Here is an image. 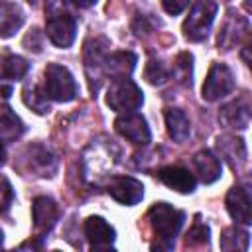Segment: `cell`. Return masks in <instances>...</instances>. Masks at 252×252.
<instances>
[{
	"label": "cell",
	"instance_id": "cell-1",
	"mask_svg": "<svg viewBox=\"0 0 252 252\" xmlns=\"http://www.w3.org/2000/svg\"><path fill=\"white\" fill-rule=\"evenodd\" d=\"M148 220L150 226L158 238V242L152 244V248L156 250H171L173 248V238L177 236V232L183 226L185 215L177 209H173L169 203H154L148 211Z\"/></svg>",
	"mask_w": 252,
	"mask_h": 252
},
{
	"label": "cell",
	"instance_id": "cell-2",
	"mask_svg": "<svg viewBox=\"0 0 252 252\" xmlns=\"http://www.w3.org/2000/svg\"><path fill=\"white\" fill-rule=\"evenodd\" d=\"M43 91L49 96V100L69 102L77 96V83H75V79L67 67L57 65V63H49L45 67Z\"/></svg>",
	"mask_w": 252,
	"mask_h": 252
},
{
	"label": "cell",
	"instance_id": "cell-3",
	"mask_svg": "<svg viewBox=\"0 0 252 252\" xmlns=\"http://www.w3.org/2000/svg\"><path fill=\"white\" fill-rule=\"evenodd\" d=\"M217 10L219 6L215 0H197L183 22V35L189 41H203L213 26Z\"/></svg>",
	"mask_w": 252,
	"mask_h": 252
},
{
	"label": "cell",
	"instance_id": "cell-4",
	"mask_svg": "<svg viewBox=\"0 0 252 252\" xmlns=\"http://www.w3.org/2000/svg\"><path fill=\"white\" fill-rule=\"evenodd\" d=\"M106 104L120 114L134 112L144 104V94L132 79H114L106 93Z\"/></svg>",
	"mask_w": 252,
	"mask_h": 252
},
{
	"label": "cell",
	"instance_id": "cell-5",
	"mask_svg": "<svg viewBox=\"0 0 252 252\" xmlns=\"http://www.w3.org/2000/svg\"><path fill=\"white\" fill-rule=\"evenodd\" d=\"M108 39L106 37H91L87 43H85V71H87V77H89V83H91V91L96 93L98 87H100V81H102V75H104V61H106V55H108Z\"/></svg>",
	"mask_w": 252,
	"mask_h": 252
},
{
	"label": "cell",
	"instance_id": "cell-6",
	"mask_svg": "<svg viewBox=\"0 0 252 252\" xmlns=\"http://www.w3.org/2000/svg\"><path fill=\"white\" fill-rule=\"evenodd\" d=\"M232 89H234V75H232L230 67H226L224 63H217L215 61L209 67L207 79H205L203 89H201L203 100L215 102V100L226 96L228 93H232Z\"/></svg>",
	"mask_w": 252,
	"mask_h": 252
},
{
	"label": "cell",
	"instance_id": "cell-7",
	"mask_svg": "<svg viewBox=\"0 0 252 252\" xmlns=\"http://www.w3.org/2000/svg\"><path fill=\"white\" fill-rule=\"evenodd\" d=\"M45 33L49 41L61 49H67L73 45L77 35V20L69 12H53L45 20Z\"/></svg>",
	"mask_w": 252,
	"mask_h": 252
},
{
	"label": "cell",
	"instance_id": "cell-8",
	"mask_svg": "<svg viewBox=\"0 0 252 252\" xmlns=\"http://www.w3.org/2000/svg\"><path fill=\"white\" fill-rule=\"evenodd\" d=\"M22 163L26 171L39 177H51L57 169V158L43 144H30L22 152Z\"/></svg>",
	"mask_w": 252,
	"mask_h": 252
},
{
	"label": "cell",
	"instance_id": "cell-9",
	"mask_svg": "<svg viewBox=\"0 0 252 252\" xmlns=\"http://www.w3.org/2000/svg\"><path fill=\"white\" fill-rule=\"evenodd\" d=\"M114 128L116 132L126 138L128 142L136 144V146H146L150 140H152V134H150V128H148V122L142 114L138 112H122L116 120H114Z\"/></svg>",
	"mask_w": 252,
	"mask_h": 252
},
{
	"label": "cell",
	"instance_id": "cell-10",
	"mask_svg": "<svg viewBox=\"0 0 252 252\" xmlns=\"http://www.w3.org/2000/svg\"><path fill=\"white\" fill-rule=\"evenodd\" d=\"M59 219V207L51 197H35L32 203V220H33V232L35 238H41L47 234Z\"/></svg>",
	"mask_w": 252,
	"mask_h": 252
},
{
	"label": "cell",
	"instance_id": "cell-11",
	"mask_svg": "<svg viewBox=\"0 0 252 252\" xmlns=\"http://www.w3.org/2000/svg\"><path fill=\"white\" fill-rule=\"evenodd\" d=\"M106 191H108V195L114 201H118L122 205H128V207L140 203L142 197H144V185H142V181H138L134 177H126V175L112 177L108 181V185H106Z\"/></svg>",
	"mask_w": 252,
	"mask_h": 252
},
{
	"label": "cell",
	"instance_id": "cell-12",
	"mask_svg": "<svg viewBox=\"0 0 252 252\" xmlns=\"http://www.w3.org/2000/svg\"><path fill=\"white\" fill-rule=\"evenodd\" d=\"M30 65L24 57L16 53H4L0 57V94L10 96L12 94V85L20 79L26 77Z\"/></svg>",
	"mask_w": 252,
	"mask_h": 252
},
{
	"label": "cell",
	"instance_id": "cell-13",
	"mask_svg": "<svg viewBox=\"0 0 252 252\" xmlns=\"http://www.w3.org/2000/svg\"><path fill=\"white\" fill-rule=\"evenodd\" d=\"M219 122L226 128L234 130H244L250 124V100L248 94L238 96L236 100L224 104L219 112Z\"/></svg>",
	"mask_w": 252,
	"mask_h": 252
},
{
	"label": "cell",
	"instance_id": "cell-14",
	"mask_svg": "<svg viewBox=\"0 0 252 252\" xmlns=\"http://www.w3.org/2000/svg\"><path fill=\"white\" fill-rule=\"evenodd\" d=\"M85 236L91 244V248L94 250H108L114 244L116 232L114 228L98 215H93L85 220Z\"/></svg>",
	"mask_w": 252,
	"mask_h": 252
},
{
	"label": "cell",
	"instance_id": "cell-15",
	"mask_svg": "<svg viewBox=\"0 0 252 252\" xmlns=\"http://www.w3.org/2000/svg\"><path fill=\"white\" fill-rule=\"evenodd\" d=\"M226 211L228 215L240 222V224H250L252 222V205H250V189L248 187H230L226 193Z\"/></svg>",
	"mask_w": 252,
	"mask_h": 252
},
{
	"label": "cell",
	"instance_id": "cell-16",
	"mask_svg": "<svg viewBox=\"0 0 252 252\" xmlns=\"http://www.w3.org/2000/svg\"><path fill=\"white\" fill-rule=\"evenodd\" d=\"M156 177L163 185H167L169 189H173L177 193H193L195 191V185H197L195 175L189 173L181 165H165V167H159L156 171Z\"/></svg>",
	"mask_w": 252,
	"mask_h": 252
},
{
	"label": "cell",
	"instance_id": "cell-17",
	"mask_svg": "<svg viewBox=\"0 0 252 252\" xmlns=\"http://www.w3.org/2000/svg\"><path fill=\"white\" fill-rule=\"evenodd\" d=\"M246 32H248L246 18H242L234 10H230L226 20H224V24H222V28H220V32H219V39H217L219 41V49L220 47L222 49H232L240 41L242 33H246Z\"/></svg>",
	"mask_w": 252,
	"mask_h": 252
},
{
	"label": "cell",
	"instance_id": "cell-18",
	"mask_svg": "<svg viewBox=\"0 0 252 252\" xmlns=\"http://www.w3.org/2000/svg\"><path fill=\"white\" fill-rule=\"evenodd\" d=\"M217 148L220 152V156L230 163V167H240L246 163V144L242 138H236V136H219L217 140Z\"/></svg>",
	"mask_w": 252,
	"mask_h": 252
},
{
	"label": "cell",
	"instance_id": "cell-19",
	"mask_svg": "<svg viewBox=\"0 0 252 252\" xmlns=\"http://www.w3.org/2000/svg\"><path fill=\"white\" fill-rule=\"evenodd\" d=\"M136 61H138V57L134 53H130V51L108 53L106 61H104V75H108L112 79H124L134 71Z\"/></svg>",
	"mask_w": 252,
	"mask_h": 252
},
{
	"label": "cell",
	"instance_id": "cell-20",
	"mask_svg": "<svg viewBox=\"0 0 252 252\" xmlns=\"http://www.w3.org/2000/svg\"><path fill=\"white\" fill-rule=\"evenodd\" d=\"M24 26V12L16 2L0 0V37H12Z\"/></svg>",
	"mask_w": 252,
	"mask_h": 252
},
{
	"label": "cell",
	"instance_id": "cell-21",
	"mask_svg": "<svg viewBox=\"0 0 252 252\" xmlns=\"http://www.w3.org/2000/svg\"><path fill=\"white\" fill-rule=\"evenodd\" d=\"M193 165L201 177L203 183H215L220 173H222V165L219 161V158L211 152V150H201L195 154L193 158Z\"/></svg>",
	"mask_w": 252,
	"mask_h": 252
},
{
	"label": "cell",
	"instance_id": "cell-22",
	"mask_svg": "<svg viewBox=\"0 0 252 252\" xmlns=\"http://www.w3.org/2000/svg\"><path fill=\"white\" fill-rule=\"evenodd\" d=\"M163 116H165V126H167L169 138L179 142V144L185 142L191 134V124H189L187 114L179 108H165Z\"/></svg>",
	"mask_w": 252,
	"mask_h": 252
},
{
	"label": "cell",
	"instance_id": "cell-23",
	"mask_svg": "<svg viewBox=\"0 0 252 252\" xmlns=\"http://www.w3.org/2000/svg\"><path fill=\"white\" fill-rule=\"evenodd\" d=\"M26 126L22 118L10 108V106H0V140L2 142H16L24 134Z\"/></svg>",
	"mask_w": 252,
	"mask_h": 252
},
{
	"label": "cell",
	"instance_id": "cell-24",
	"mask_svg": "<svg viewBox=\"0 0 252 252\" xmlns=\"http://www.w3.org/2000/svg\"><path fill=\"white\" fill-rule=\"evenodd\" d=\"M22 98H24V104L28 108H32L35 114H45L49 112V96L45 94V91L37 85H28L24 91H22Z\"/></svg>",
	"mask_w": 252,
	"mask_h": 252
},
{
	"label": "cell",
	"instance_id": "cell-25",
	"mask_svg": "<svg viewBox=\"0 0 252 252\" xmlns=\"http://www.w3.org/2000/svg\"><path fill=\"white\" fill-rule=\"evenodd\" d=\"M220 248L222 250H248V232L236 226L226 228L220 234Z\"/></svg>",
	"mask_w": 252,
	"mask_h": 252
},
{
	"label": "cell",
	"instance_id": "cell-26",
	"mask_svg": "<svg viewBox=\"0 0 252 252\" xmlns=\"http://www.w3.org/2000/svg\"><path fill=\"white\" fill-rule=\"evenodd\" d=\"M173 77L181 83V85H189L193 81V55L183 51L175 57L173 61Z\"/></svg>",
	"mask_w": 252,
	"mask_h": 252
},
{
	"label": "cell",
	"instance_id": "cell-27",
	"mask_svg": "<svg viewBox=\"0 0 252 252\" xmlns=\"http://www.w3.org/2000/svg\"><path fill=\"white\" fill-rule=\"evenodd\" d=\"M185 244L187 246H207L209 244V226L205 222L195 220V224L189 228V232L185 234Z\"/></svg>",
	"mask_w": 252,
	"mask_h": 252
},
{
	"label": "cell",
	"instance_id": "cell-28",
	"mask_svg": "<svg viewBox=\"0 0 252 252\" xmlns=\"http://www.w3.org/2000/svg\"><path fill=\"white\" fill-rule=\"evenodd\" d=\"M144 77L150 85H163L169 77V71L165 69V65L161 61L152 59V61H148V65L144 69Z\"/></svg>",
	"mask_w": 252,
	"mask_h": 252
},
{
	"label": "cell",
	"instance_id": "cell-29",
	"mask_svg": "<svg viewBox=\"0 0 252 252\" xmlns=\"http://www.w3.org/2000/svg\"><path fill=\"white\" fill-rule=\"evenodd\" d=\"M24 47L26 49H30V51H35V53H39L41 51V47H43V37H41V32L39 30H30L28 33H26V37H24Z\"/></svg>",
	"mask_w": 252,
	"mask_h": 252
},
{
	"label": "cell",
	"instance_id": "cell-30",
	"mask_svg": "<svg viewBox=\"0 0 252 252\" xmlns=\"http://www.w3.org/2000/svg\"><path fill=\"white\" fill-rule=\"evenodd\" d=\"M14 201V191L12 185L6 177H0V213H4Z\"/></svg>",
	"mask_w": 252,
	"mask_h": 252
},
{
	"label": "cell",
	"instance_id": "cell-31",
	"mask_svg": "<svg viewBox=\"0 0 252 252\" xmlns=\"http://www.w3.org/2000/svg\"><path fill=\"white\" fill-rule=\"evenodd\" d=\"M187 4H189V0H161L163 10H165L167 14H171V16L181 14V12L187 8Z\"/></svg>",
	"mask_w": 252,
	"mask_h": 252
},
{
	"label": "cell",
	"instance_id": "cell-32",
	"mask_svg": "<svg viewBox=\"0 0 252 252\" xmlns=\"http://www.w3.org/2000/svg\"><path fill=\"white\" fill-rule=\"evenodd\" d=\"M77 8H91L93 4H96V0H71Z\"/></svg>",
	"mask_w": 252,
	"mask_h": 252
},
{
	"label": "cell",
	"instance_id": "cell-33",
	"mask_svg": "<svg viewBox=\"0 0 252 252\" xmlns=\"http://www.w3.org/2000/svg\"><path fill=\"white\" fill-rule=\"evenodd\" d=\"M43 244L41 242H33V240H28V242H24L20 248H41Z\"/></svg>",
	"mask_w": 252,
	"mask_h": 252
},
{
	"label": "cell",
	"instance_id": "cell-34",
	"mask_svg": "<svg viewBox=\"0 0 252 252\" xmlns=\"http://www.w3.org/2000/svg\"><path fill=\"white\" fill-rule=\"evenodd\" d=\"M6 161V148H4V144H2V140H0V165Z\"/></svg>",
	"mask_w": 252,
	"mask_h": 252
},
{
	"label": "cell",
	"instance_id": "cell-35",
	"mask_svg": "<svg viewBox=\"0 0 252 252\" xmlns=\"http://www.w3.org/2000/svg\"><path fill=\"white\" fill-rule=\"evenodd\" d=\"M2 242H4V234H2V230H0V246H2Z\"/></svg>",
	"mask_w": 252,
	"mask_h": 252
},
{
	"label": "cell",
	"instance_id": "cell-36",
	"mask_svg": "<svg viewBox=\"0 0 252 252\" xmlns=\"http://www.w3.org/2000/svg\"><path fill=\"white\" fill-rule=\"evenodd\" d=\"M28 2H30V4H39L41 0H28Z\"/></svg>",
	"mask_w": 252,
	"mask_h": 252
}]
</instances>
